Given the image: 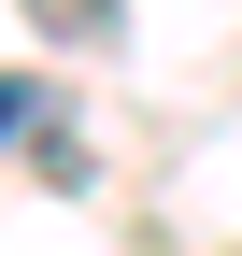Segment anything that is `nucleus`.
Listing matches in <instances>:
<instances>
[{
	"label": "nucleus",
	"mask_w": 242,
	"mask_h": 256,
	"mask_svg": "<svg viewBox=\"0 0 242 256\" xmlns=\"http://www.w3.org/2000/svg\"><path fill=\"white\" fill-rule=\"evenodd\" d=\"M43 43H128V0H28Z\"/></svg>",
	"instance_id": "1"
},
{
	"label": "nucleus",
	"mask_w": 242,
	"mask_h": 256,
	"mask_svg": "<svg viewBox=\"0 0 242 256\" xmlns=\"http://www.w3.org/2000/svg\"><path fill=\"white\" fill-rule=\"evenodd\" d=\"M28 171H43V185H86V142H72V128L43 114V128H28Z\"/></svg>",
	"instance_id": "2"
},
{
	"label": "nucleus",
	"mask_w": 242,
	"mask_h": 256,
	"mask_svg": "<svg viewBox=\"0 0 242 256\" xmlns=\"http://www.w3.org/2000/svg\"><path fill=\"white\" fill-rule=\"evenodd\" d=\"M0 128H43V100H28V86H14V72H0Z\"/></svg>",
	"instance_id": "3"
}]
</instances>
